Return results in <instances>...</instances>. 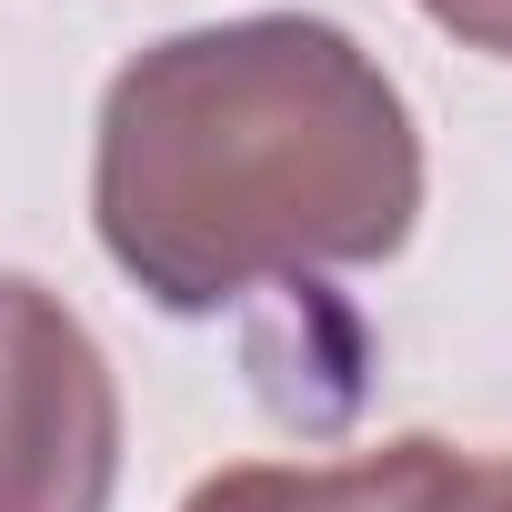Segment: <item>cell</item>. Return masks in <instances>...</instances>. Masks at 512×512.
I'll return each instance as SVG.
<instances>
[{
    "instance_id": "cell-4",
    "label": "cell",
    "mask_w": 512,
    "mask_h": 512,
    "mask_svg": "<svg viewBox=\"0 0 512 512\" xmlns=\"http://www.w3.org/2000/svg\"><path fill=\"white\" fill-rule=\"evenodd\" d=\"M422 11H432L452 41H472V51H502V61H512V0H422Z\"/></svg>"
},
{
    "instance_id": "cell-1",
    "label": "cell",
    "mask_w": 512,
    "mask_h": 512,
    "mask_svg": "<svg viewBox=\"0 0 512 512\" xmlns=\"http://www.w3.org/2000/svg\"><path fill=\"white\" fill-rule=\"evenodd\" d=\"M91 211L161 312H221L382 262L422 211V141L382 61L332 21H221L141 51L101 101Z\"/></svg>"
},
{
    "instance_id": "cell-3",
    "label": "cell",
    "mask_w": 512,
    "mask_h": 512,
    "mask_svg": "<svg viewBox=\"0 0 512 512\" xmlns=\"http://www.w3.org/2000/svg\"><path fill=\"white\" fill-rule=\"evenodd\" d=\"M442 442H382L362 462H241L211 472L181 512H412Z\"/></svg>"
},
{
    "instance_id": "cell-2",
    "label": "cell",
    "mask_w": 512,
    "mask_h": 512,
    "mask_svg": "<svg viewBox=\"0 0 512 512\" xmlns=\"http://www.w3.org/2000/svg\"><path fill=\"white\" fill-rule=\"evenodd\" d=\"M121 392L101 342L21 272H0V512H111Z\"/></svg>"
}]
</instances>
